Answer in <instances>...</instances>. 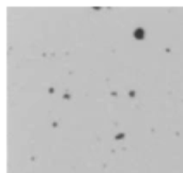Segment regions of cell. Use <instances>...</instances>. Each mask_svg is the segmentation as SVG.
<instances>
[{
  "label": "cell",
  "instance_id": "obj_1",
  "mask_svg": "<svg viewBox=\"0 0 183 173\" xmlns=\"http://www.w3.org/2000/svg\"><path fill=\"white\" fill-rule=\"evenodd\" d=\"M135 36L138 39H142V38L144 37V30H142V29H137V30L135 31Z\"/></svg>",
  "mask_w": 183,
  "mask_h": 173
}]
</instances>
